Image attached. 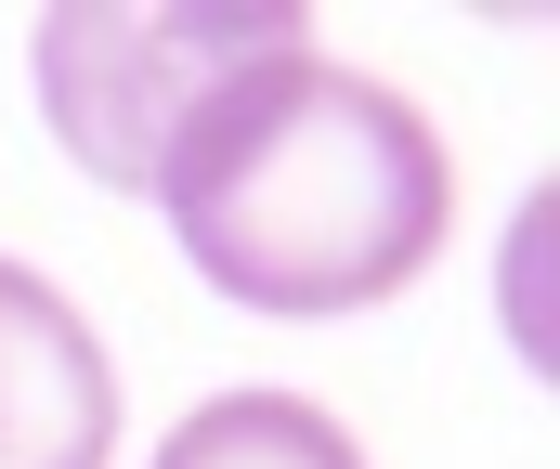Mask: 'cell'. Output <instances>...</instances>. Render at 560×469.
Instances as JSON below:
<instances>
[{"instance_id": "2", "label": "cell", "mask_w": 560, "mask_h": 469, "mask_svg": "<svg viewBox=\"0 0 560 469\" xmlns=\"http://www.w3.org/2000/svg\"><path fill=\"white\" fill-rule=\"evenodd\" d=\"M313 39L300 0H170V13H39V105L92 183H156L183 105L235 66Z\"/></svg>"}, {"instance_id": "4", "label": "cell", "mask_w": 560, "mask_h": 469, "mask_svg": "<svg viewBox=\"0 0 560 469\" xmlns=\"http://www.w3.org/2000/svg\"><path fill=\"white\" fill-rule=\"evenodd\" d=\"M156 469H365L352 457V431L326 418V404H300V391H222V404H196Z\"/></svg>"}, {"instance_id": "3", "label": "cell", "mask_w": 560, "mask_h": 469, "mask_svg": "<svg viewBox=\"0 0 560 469\" xmlns=\"http://www.w3.org/2000/svg\"><path fill=\"white\" fill-rule=\"evenodd\" d=\"M118 457V365L79 301L0 261V469H105Z\"/></svg>"}, {"instance_id": "1", "label": "cell", "mask_w": 560, "mask_h": 469, "mask_svg": "<svg viewBox=\"0 0 560 469\" xmlns=\"http://www.w3.org/2000/svg\"><path fill=\"white\" fill-rule=\"evenodd\" d=\"M143 196L170 209L183 261L222 301L287 313V326L418 288L443 222H456V169L430 144V118L392 79H365L313 39L209 79Z\"/></svg>"}]
</instances>
